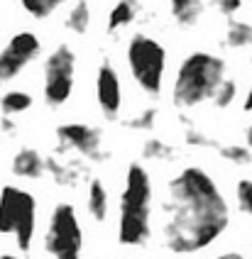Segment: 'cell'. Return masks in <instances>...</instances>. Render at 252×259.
Wrapping results in <instances>:
<instances>
[{"mask_svg": "<svg viewBox=\"0 0 252 259\" xmlns=\"http://www.w3.org/2000/svg\"><path fill=\"white\" fill-rule=\"evenodd\" d=\"M218 259H250V257H245V254H240V252H225V254H221Z\"/></svg>", "mask_w": 252, "mask_h": 259, "instance_id": "28", "label": "cell"}, {"mask_svg": "<svg viewBox=\"0 0 252 259\" xmlns=\"http://www.w3.org/2000/svg\"><path fill=\"white\" fill-rule=\"evenodd\" d=\"M157 125V108H145L140 115L125 120V127L130 130H152Z\"/></svg>", "mask_w": 252, "mask_h": 259, "instance_id": "22", "label": "cell"}, {"mask_svg": "<svg viewBox=\"0 0 252 259\" xmlns=\"http://www.w3.org/2000/svg\"><path fill=\"white\" fill-rule=\"evenodd\" d=\"M245 140H247V147L252 149V125L247 127V132H245Z\"/></svg>", "mask_w": 252, "mask_h": 259, "instance_id": "29", "label": "cell"}, {"mask_svg": "<svg viewBox=\"0 0 252 259\" xmlns=\"http://www.w3.org/2000/svg\"><path fill=\"white\" fill-rule=\"evenodd\" d=\"M0 259H17L15 254H10V252H5V254H0Z\"/></svg>", "mask_w": 252, "mask_h": 259, "instance_id": "30", "label": "cell"}, {"mask_svg": "<svg viewBox=\"0 0 252 259\" xmlns=\"http://www.w3.org/2000/svg\"><path fill=\"white\" fill-rule=\"evenodd\" d=\"M66 29L74 34H83L91 25V5L89 3H76L71 5V10L66 13Z\"/></svg>", "mask_w": 252, "mask_h": 259, "instance_id": "17", "label": "cell"}, {"mask_svg": "<svg viewBox=\"0 0 252 259\" xmlns=\"http://www.w3.org/2000/svg\"><path fill=\"white\" fill-rule=\"evenodd\" d=\"M91 218L96 223H103L108 218V188L101 179H93L89 184V201H86Z\"/></svg>", "mask_w": 252, "mask_h": 259, "instance_id": "13", "label": "cell"}, {"mask_svg": "<svg viewBox=\"0 0 252 259\" xmlns=\"http://www.w3.org/2000/svg\"><path fill=\"white\" fill-rule=\"evenodd\" d=\"M216 8H218L223 15L230 17V15H235L237 10H242V3H240V0H221V3H216Z\"/></svg>", "mask_w": 252, "mask_h": 259, "instance_id": "25", "label": "cell"}, {"mask_svg": "<svg viewBox=\"0 0 252 259\" xmlns=\"http://www.w3.org/2000/svg\"><path fill=\"white\" fill-rule=\"evenodd\" d=\"M45 249L54 259H81L83 230L71 203H57L45 235Z\"/></svg>", "mask_w": 252, "mask_h": 259, "instance_id": "6", "label": "cell"}, {"mask_svg": "<svg viewBox=\"0 0 252 259\" xmlns=\"http://www.w3.org/2000/svg\"><path fill=\"white\" fill-rule=\"evenodd\" d=\"M39 52H42V42L34 32L22 29V32L13 34L10 42L0 49V86L20 76L39 57Z\"/></svg>", "mask_w": 252, "mask_h": 259, "instance_id": "8", "label": "cell"}, {"mask_svg": "<svg viewBox=\"0 0 252 259\" xmlns=\"http://www.w3.org/2000/svg\"><path fill=\"white\" fill-rule=\"evenodd\" d=\"M242 110H245V113H252V86L247 88V96H245V103H242Z\"/></svg>", "mask_w": 252, "mask_h": 259, "instance_id": "27", "label": "cell"}, {"mask_svg": "<svg viewBox=\"0 0 252 259\" xmlns=\"http://www.w3.org/2000/svg\"><path fill=\"white\" fill-rule=\"evenodd\" d=\"M186 144H193V147H213V142L208 140L203 132H198V130H189L186 132Z\"/></svg>", "mask_w": 252, "mask_h": 259, "instance_id": "24", "label": "cell"}, {"mask_svg": "<svg viewBox=\"0 0 252 259\" xmlns=\"http://www.w3.org/2000/svg\"><path fill=\"white\" fill-rule=\"evenodd\" d=\"M218 152H221L223 159H228V161H233V164H252V149L250 147H242V144H223L218 147Z\"/></svg>", "mask_w": 252, "mask_h": 259, "instance_id": "19", "label": "cell"}, {"mask_svg": "<svg viewBox=\"0 0 252 259\" xmlns=\"http://www.w3.org/2000/svg\"><path fill=\"white\" fill-rule=\"evenodd\" d=\"M125 59L130 76L137 83V88L147 96H159L164 86V71H166V49L159 39L152 34L137 32L130 37L125 47Z\"/></svg>", "mask_w": 252, "mask_h": 259, "instance_id": "4", "label": "cell"}, {"mask_svg": "<svg viewBox=\"0 0 252 259\" xmlns=\"http://www.w3.org/2000/svg\"><path fill=\"white\" fill-rule=\"evenodd\" d=\"M235 198H237V208L252 218V179H240L235 186Z\"/></svg>", "mask_w": 252, "mask_h": 259, "instance_id": "21", "label": "cell"}, {"mask_svg": "<svg viewBox=\"0 0 252 259\" xmlns=\"http://www.w3.org/2000/svg\"><path fill=\"white\" fill-rule=\"evenodd\" d=\"M57 140L69 149H76L78 154L89 159H101L103 135L86 122H64L57 127Z\"/></svg>", "mask_w": 252, "mask_h": 259, "instance_id": "10", "label": "cell"}, {"mask_svg": "<svg viewBox=\"0 0 252 259\" xmlns=\"http://www.w3.org/2000/svg\"><path fill=\"white\" fill-rule=\"evenodd\" d=\"M235 96H237V83L233 78H225L223 86L218 88V93H216V98H213V105L216 108H228L230 103L235 101Z\"/></svg>", "mask_w": 252, "mask_h": 259, "instance_id": "23", "label": "cell"}, {"mask_svg": "<svg viewBox=\"0 0 252 259\" xmlns=\"http://www.w3.org/2000/svg\"><path fill=\"white\" fill-rule=\"evenodd\" d=\"M225 44L230 49H242L252 44V25L242 22V20H230L228 29H225Z\"/></svg>", "mask_w": 252, "mask_h": 259, "instance_id": "15", "label": "cell"}, {"mask_svg": "<svg viewBox=\"0 0 252 259\" xmlns=\"http://www.w3.org/2000/svg\"><path fill=\"white\" fill-rule=\"evenodd\" d=\"M174 154V149L164 140H147L142 144V157L145 159H152V161H159V159H169Z\"/></svg>", "mask_w": 252, "mask_h": 259, "instance_id": "20", "label": "cell"}, {"mask_svg": "<svg viewBox=\"0 0 252 259\" xmlns=\"http://www.w3.org/2000/svg\"><path fill=\"white\" fill-rule=\"evenodd\" d=\"M13 174L17 179H39L45 174V159L37 149L22 147L13 157Z\"/></svg>", "mask_w": 252, "mask_h": 259, "instance_id": "11", "label": "cell"}, {"mask_svg": "<svg viewBox=\"0 0 252 259\" xmlns=\"http://www.w3.org/2000/svg\"><path fill=\"white\" fill-rule=\"evenodd\" d=\"M225 81V61L211 52H191L179 64L172 101L181 110L198 108L201 103L216 98L218 88Z\"/></svg>", "mask_w": 252, "mask_h": 259, "instance_id": "3", "label": "cell"}, {"mask_svg": "<svg viewBox=\"0 0 252 259\" xmlns=\"http://www.w3.org/2000/svg\"><path fill=\"white\" fill-rule=\"evenodd\" d=\"M61 0H22V10L34 20H47L59 10Z\"/></svg>", "mask_w": 252, "mask_h": 259, "instance_id": "18", "label": "cell"}, {"mask_svg": "<svg viewBox=\"0 0 252 259\" xmlns=\"http://www.w3.org/2000/svg\"><path fill=\"white\" fill-rule=\"evenodd\" d=\"M96 101L98 108L108 120H115L122 108V88H120V76L110 59H103L96 71Z\"/></svg>", "mask_w": 252, "mask_h": 259, "instance_id": "9", "label": "cell"}, {"mask_svg": "<svg viewBox=\"0 0 252 259\" xmlns=\"http://www.w3.org/2000/svg\"><path fill=\"white\" fill-rule=\"evenodd\" d=\"M76 54L66 42L57 44L45 61V101L49 108H61L74 93Z\"/></svg>", "mask_w": 252, "mask_h": 259, "instance_id": "7", "label": "cell"}, {"mask_svg": "<svg viewBox=\"0 0 252 259\" xmlns=\"http://www.w3.org/2000/svg\"><path fill=\"white\" fill-rule=\"evenodd\" d=\"M140 13V5L137 3H115L108 13V25H105V32L108 34H115L120 29H125L130 22Z\"/></svg>", "mask_w": 252, "mask_h": 259, "instance_id": "14", "label": "cell"}, {"mask_svg": "<svg viewBox=\"0 0 252 259\" xmlns=\"http://www.w3.org/2000/svg\"><path fill=\"white\" fill-rule=\"evenodd\" d=\"M152 179L149 171L133 161L125 171V186L118 208V240L125 247H145L152 235Z\"/></svg>", "mask_w": 252, "mask_h": 259, "instance_id": "2", "label": "cell"}, {"mask_svg": "<svg viewBox=\"0 0 252 259\" xmlns=\"http://www.w3.org/2000/svg\"><path fill=\"white\" fill-rule=\"evenodd\" d=\"M37 228V201L20 186L0 188V235H15L20 252H30Z\"/></svg>", "mask_w": 252, "mask_h": 259, "instance_id": "5", "label": "cell"}, {"mask_svg": "<svg viewBox=\"0 0 252 259\" xmlns=\"http://www.w3.org/2000/svg\"><path fill=\"white\" fill-rule=\"evenodd\" d=\"M0 130H3L5 135H13V132L17 130V125L13 122V120H8V117H5V120H3V125H0Z\"/></svg>", "mask_w": 252, "mask_h": 259, "instance_id": "26", "label": "cell"}, {"mask_svg": "<svg viewBox=\"0 0 252 259\" xmlns=\"http://www.w3.org/2000/svg\"><path fill=\"white\" fill-rule=\"evenodd\" d=\"M164 245L174 254H196L230 225V208L216 179L201 166H186L169 179L164 201Z\"/></svg>", "mask_w": 252, "mask_h": 259, "instance_id": "1", "label": "cell"}, {"mask_svg": "<svg viewBox=\"0 0 252 259\" xmlns=\"http://www.w3.org/2000/svg\"><path fill=\"white\" fill-rule=\"evenodd\" d=\"M169 13H172V17H174V22L179 27H193L203 17L206 5L198 3V0H172Z\"/></svg>", "mask_w": 252, "mask_h": 259, "instance_id": "12", "label": "cell"}, {"mask_svg": "<svg viewBox=\"0 0 252 259\" xmlns=\"http://www.w3.org/2000/svg\"><path fill=\"white\" fill-rule=\"evenodd\" d=\"M32 108V96L25 91H8L0 96V110L5 115H17Z\"/></svg>", "mask_w": 252, "mask_h": 259, "instance_id": "16", "label": "cell"}]
</instances>
